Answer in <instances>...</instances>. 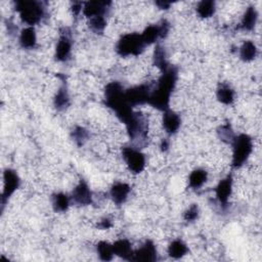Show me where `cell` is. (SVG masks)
<instances>
[{
  "label": "cell",
  "mask_w": 262,
  "mask_h": 262,
  "mask_svg": "<svg viewBox=\"0 0 262 262\" xmlns=\"http://www.w3.org/2000/svg\"><path fill=\"white\" fill-rule=\"evenodd\" d=\"M176 83V71L172 68H167L163 71V75L160 78L158 87L150 97V103L159 110H167L170 95Z\"/></svg>",
  "instance_id": "6da1fadb"
},
{
  "label": "cell",
  "mask_w": 262,
  "mask_h": 262,
  "mask_svg": "<svg viewBox=\"0 0 262 262\" xmlns=\"http://www.w3.org/2000/svg\"><path fill=\"white\" fill-rule=\"evenodd\" d=\"M231 143L233 150L232 165L233 167H240L247 161L249 156L252 153V139L246 134H241L238 137H234Z\"/></svg>",
  "instance_id": "7a4b0ae2"
},
{
  "label": "cell",
  "mask_w": 262,
  "mask_h": 262,
  "mask_svg": "<svg viewBox=\"0 0 262 262\" xmlns=\"http://www.w3.org/2000/svg\"><path fill=\"white\" fill-rule=\"evenodd\" d=\"M146 43L139 34H127L123 36L117 45V50L122 57L137 56L145 48Z\"/></svg>",
  "instance_id": "3957f363"
},
{
  "label": "cell",
  "mask_w": 262,
  "mask_h": 262,
  "mask_svg": "<svg viewBox=\"0 0 262 262\" xmlns=\"http://www.w3.org/2000/svg\"><path fill=\"white\" fill-rule=\"evenodd\" d=\"M17 10L20 12L22 20L28 25H35L42 19L43 8L37 2L22 1L17 3Z\"/></svg>",
  "instance_id": "277c9868"
},
{
  "label": "cell",
  "mask_w": 262,
  "mask_h": 262,
  "mask_svg": "<svg viewBox=\"0 0 262 262\" xmlns=\"http://www.w3.org/2000/svg\"><path fill=\"white\" fill-rule=\"evenodd\" d=\"M123 158L130 171H132L133 173L141 172L146 166L145 156L133 148L123 149Z\"/></svg>",
  "instance_id": "5b68a950"
},
{
  "label": "cell",
  "mask_w": 262,
  "mask_h": 262,
  "mask_svg": "<svg viewBox=\"0 0 262 262\" xmlns=\"http://www.w3.org/2000/svg\"><path fill=\"white\" fill-rule=\"evenodd\" d=\"M150 91L147 86H137L132 89H129L125 93V98L130 106H136V104H142L150 100Z\"/></svg>",
  "instance_id": "8992f818"
},
{
  "label": "cell",
  "mask_w": 262,
  "mask_h": 262,
  "mask_svg": "<svg viewBox=\"0 0 262 262\" xmlns=\"http://www.w3.org/2000/svg\"><path fill=\"white\" fill-rule=\"evenodd\" d=\"M19 185L20 179L18 174L15 171H12V170H6L3 176V201L8 199L16 192V190L19 188Z\"/></svg>",
  "instance_id": "52a82bcc"
},
{
  "label": "cell",
  "mask_w": 262,
  "mask_h": 262,
  "mask_svg": "<svg viewBox=\"0 0 262 262\" xmlns=\"http://www.w3.org/2000/svg\"><path fill=\"white\" fill-rule=\"evenodd\" d=\"M157 259L156 247L152 242H147L139 250L133 252L131 260L135 261H155Z\"/></svg>",
  "instance_id": "ba28073f"
},
{
  "label": "cell",
  "mask_w": 262,
  "mask_h": 262,
  "mask_svg": "<svg viewBox=\"0 0 262 262\" xmlns=\"http://www.w3.org/2000/svg\"><path fill=\"white\" fill-rule=\"evenodd\" d=\"M73 199L77 204L88 205L93 200V195L84 181H81L73 191Z\"/></svg>",
  "instance_id": "9c48e42d"
},
{
  "label": "cell",
  "mask_w": 262,
  "mask_h": 262,
  "mask_svg": "<svg viewBox=\"0 0 262 262\" xmlns=\"http://www.w3.org/2000/svg\"><path fill=\"white\" fill-rule=\"evenodd\" d=\"M231 191H232V179L230 176H229L226 179L221 180L216 188V196L218 201L221 204L227 205L231 195Z\"/></svg>",
  "instance_id": "30bf717a"
},
{
  "label": "cell",
  "mask_w": 262,
  "mask_h": 262,
  "mask_svg": "<svg viewBox=\"0 0 262 262\" xmlns=\"http://www.w3.org/2000/svg\"><path fill=\"white\" fill-rule=\"evenodd\" d=\"M163 126L166 132L169 134H173L180 127V118L177 114L172 111L166 110L163 116Z\"/></svg>",
  "instance_id": "8fae6325"
},
{
  "label": "cell",
  "mask_w": 262,
  "mask_h": 262,
  "mask_svg": "<svg viewBox=\"0 0 262 262\" xmlns=\"http://www.w3.org/2000/svg\"><path fill=\"white\" fill-rule=\"evenodd\" d=\"M130 193V188L126 183L123 182H118L116 185L113 186L111 189V196L117 205H121L124 203L127 199V196Z\"/></svg>",
  "instance_id": "7c38bea8"
},
{
  "label": "cell",
  "mask_w": 262,
  "mask_h": 262,
  "mask_svg": "<svg viewBox=\"0 0 262 262\" xmlns=\"http://www.w3.org/2000/svg\"><path fill=\"white\" fill-rule=\"evenodd\" d=\"M107 2H98V1H93V2H87L85 3L83 9L84 15L91 19V18H95V17H100L103 16L104 12L107 10L108 7Z\"/></svg>",
  "instance_id": "4fadbf2b"
},
{
  "label": "cell",
  "mask_w": 262,
  "mask_h": 262,
  "mask_svg": "<svg viewBox=\"0 0 262 262\" xmlns=\"http://www.w3.org/2000/svg\"><path fill=\"white\" fill-rule=\"evenodd\" d=\"M71 41L69 37L63 36L58 42L57 45V51H56V57L59 61H66L68 60L71 54Z\"/></svg>",
  "instance_id": "5bb4252c"
},
{
  "label": "cell",
  "mask_w": 262,
  "mask_h": 262,
  "mask_svg": "<svg viewBox=\"0 0 262 262\" xmlns=\"http://www.w3.org/2000/svg\"><path fill=\"white\" fill-rule=\"evenodd\" d=\"M113 251L115 255L120 256L124 259H130L132 257L133 251L131 249V245L127 240H119L113 245Z\"/></svg>",
  "instance_id": "9a60e30c"
},
{
  "label": "cell",
  "mask_w": 262,
  "mask_h": 262,
  "mask_svg": "<svg viewBox=\"0 0 262 262\" xmlns=\"http://www.w3.org/2000/svg\"><path fill=\"white\" fill-rule=\"evenodd\" d=\"M36 33L32 27L26 28L22 31L20 42L24 48H33L36 44Z\"/></svg>",
  "instance_id": "2e32d148"
},
{
  "label": "cell",
  "mask_w": 262,
  "mask_h": 262,
  "mask_svg": "<svg viewBox=\"0 0 262 262\" xmlns=\"http://www.w3.org/2000/svg\"><path fill=\"white\" fill-rule=\"evenodd\" d=\"M168 253L173 258H180L188 253V247L182 241L175 240L170 244L168 248Z\"/></svg>",
  "instance_id": "e0dca14e"
},
{
  "label": "cell",
  "mask_w": 262,
  "mask_h": 262,
  "mask_svg": "<svg viewBox=\"0 0 262 262\" xmlns=\"http://www.w3.org/2000/svg\"><path fill=\"white\" fill-rule=\"evenodd\" d=\"M257 21V12L255 10V8L253 7H249L246 10V14L243 18L242 24H241V28L243 30H247V31H250L254 28V26L256 24Z\"/></svg>",
  "instance_id": "ac0fdd59"
},
{
  "label": "cell",
  "mask_w": 262,
  "mask_h": 262,
  "mask_svg": "<svg viewBox=\"0 0 262 262\" xmlns=\"http://www.w3.org/2000/svg\"><path fill=\"white\" fill-rule=\"evenodd\" d=\"M206 180H207V172L202 169L195 170L194 172L191 173L190 178H189L190 186L193 189L201 188Z\"/></svg>",
  "instance_id": "d6986e66"
},
{
  "label": "cell",
  "mask_w": 262,
  "mask_h": 262,
  "mask_svg": "<svg viewBox=\"0 0 262 262\" xmlns=\"http://www.w3.org/2000/svg\"><path fill=\"white\" fill-rule=\"evenodd\" d=\"M257 55V49H256V46L253 42L251 41H246L241 49H240V56H241V59L244 60L245 62H250L252 60L255 59Z\"/></svg>",
  "instance_id": "ffe728a7"
},
{
  "label": "cell",
  "mask_w": 262,
  "mask_h": 262,
  "mask_svg": "<svg viewBox=\"0 0 262 262\" xmlns=\"http://www.w3.org/2000/svg\"><path fill=\"white\" fill-rule=\"evenodd\" d=\"M217 98L222 103L230 104L234 99L233 90L228 85H222L217 90Z\"/></svg>",
  "instance_id": "44dd1931"
},
{
  "label": "cell",
  "mask_w": 262,
  "mask_h": 262,
  "mask_svg": "<svg viewBox=\"0 0 262 262\" xmlns=\"http://www.w3.org/2000/svg\"><path fill=\"white\" fill-rule=\"evenodd\" d=\"M52 205H54L56 211L64 212L67 210L70 205L69 196L65 194H57L54 196V200H52Z\"/></svg>",
  "instance_id": "7402d4cb"
},
{
  "label": "cell",
  "mask_w": 262,
  "mask_h": 262,
  "mask_svg": "<svg viewBox=\"0 0 262 262\" xmlns=\"http://www.w3.org/2000/svg\"><path fill=\"white\" fill-rule=\"evenodd\" d=\"M196 12L203 19L210 18L215 12V3L212 1H202L196 6Z\"/></svg>",
  "instance_id": "603a6c76"
},
{
  "label": "cell",
  "mask_w": 262,
  "mask_h": 262,
  "mask_svg": "<svg viewBox=\"0 0 262 262\" xmlns=\"http://www.w3.org/2000/svg\"><path fill=\"white\" fill-rule=\"evenodd\" d=\"M98 253L102 260H111L115 255L113 251V245H110L107 242H100L98 245Z\"/></svg>",
  "instance_id": "cb8c5ba5"
},
{
  "label": "cell",
  "mask_w": 262,
  "mask_h": 262,
  "mask_svg": "<svg viewBox=\"0 0 262 262\" xmlns=\"http://www.w3.org/2000/svg\"><path fill=\"white\" fill-rule=\"evenodd\" d=\"M55 103L56 107L59 109H64L69 104V96L65 88L59 90V93L57 94V97L55 98Z\"/></svg>",
  "instance_id": "d4e9b609"
},
{
  "label": "cell",
  "mask_w": 262,
  "mask_h": 262,
  "mask_svg": "<svg viewBox=\"0 0 262 262\" xmlns=\"http://www.w3.org/2000/svg\"><path fill=\"white\" fill-rule=\"evenodd\" d=\"M89 26L90 28L97 33L102 32L103 29L106 28V20H104L103 16L91 18L89 21Z\"/></svg>",
  "instance_id": "484cf974"
},
{
  "label": "cell",
  "mask_w": 262,
  "mask_h": 262,
  "mask_svg": "<svg viewBox=\"0 0 262 262\" xmlns=\"http://www.w3.org/2000/svg\"><path fill=\"white\" fill-rule=\"evenodd\" d=\"M199 215V209L196 205H193L189 208V210L185 213V219L187 221H194L198 218Z\"/></svg>",
  "instance_id": "4316f807"
},
{
  "label": "cell",
  "mask_w": 262,
  "mask_h": 262,
  "mask_svg": "<svg viewBox=\"0 0 262 262\" xmlns=\"http://www.w3.org/2000/svg\"><path fill=\"white\" fill-rule=\"evenodd\" d=\"M74 137H75V140L77 142H79V143H83V141L86 139L87 137V133H86V131L79 127V128H77L75 131H74Z\"/></svg>",
  "instance_id": "83f0119b"
}]
</instances>
